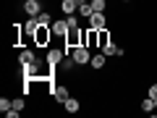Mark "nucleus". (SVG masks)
I'll use <instances>...</instances> for the list:
<instances>
[{
	"label": "nucleus",
	"instance_id": "nucleus-1",
	"mask_svg": "<svg viewBox=\"0 0 157 118\" xmlns=\"http://www.w3.org/2000/svg\"><path fill=\"white\" fill-rule=\"evenodd\" d=\"M73 61H76V66H84V63H92V58H89V50H86L84 45L73 47Z\"/></svg>",
	"mask_w": 157,
	"mask_h": 118
},
{
	"label": "nucleus",
	"instance_id": "nucleus-2",
	"mask_svg": "<svg viewBox=\"0 0 157 118\" xmlns=\"http://www.w3.org/2000/svg\"><path fill=\"white\" fill-rule=\"evenodd\" d=\"M50 37H52V29H47V26H39L37 32H34L37 45H47V42H50Z\"/></svg>",
	"mask_w": 157,
	"mask_h": 118
},
{
	"label": "nucleus",
	"instance_id": "nucleus-3",
	"mask_svg": "<svg viewBox=\"0 0 157 118\" xmlns=\"http://www.w3.org/2000/svg\"><path fill=\"white\" fill-rule=\"evenodd\" d=\"M39 3H42V0H26V3H24V8H26L29 16H39V13H42V6H39Z\"/></svg>",
	"mask_w": 157,
	"mask_h": 118
},
{
	"label": "nucleus",
	"instance_id": "nucleus-4",
	"mask_svg": "<svg viewBox=\"0 0 157 118\" xmlns=\"http://www.w3.org/2000/svg\"><path fill=\"white\" fill-rule=\"evenodd\" d=\"M89 24H92V29L100 32V29H105V16H102V13H92V16H89Z\"/></svg>",
	"mask_w": 157,
	"mask_h": 118
},
{
	"label": "nucleus",
	"instance_id": "nucleus-5",
	"mask_svg": "<svg viewBox=\"0 0 157 118\" xmlns=\"http://www.w3.org/2000/svg\"><path fill=\"white\" fill-rule=\"evenodd\" d=\"M63 61V50H47V63L50 66H60Z\"/></svg>",
	"mask_w": 157,
	"mask_h": 118
},
{
	"label": "nucleus",
	"instance_id": "nucleus-6",
	"mask_svg": "<svg viewBox=\"0 0 157 118\" xmlns=\"http://www.w3.org/2000/svg\"><path fill=\"white\" fill-rule=\"evenodd\" d=\"M68 29H71L68 21H55V24H52V34H58V37H66Z\"/></svg>",
	"mask_w": 157,
	"mask_h": 118
},
{
	"label": "nucleus",
	"instance_id": "nucleus-7",
	"mask_svg": "<svg viewBox=\"0 0 157 118\" xmlns=\"http://www.w3.org/2000/svg\"><path fill=\"white\" fill-rule=\"evenodd\" d=\"M63 108H66L68 113H78V108H81V105H78V100H76V97H68V100L63 102Z\"/></svg>",
	"mask_w": 157,
	"mask_h": 118
},
{
	"label": "nucleus",
	"instance_id": "nucleus-8",
	"mask_svg": "<svg viewBox=\"0 0 157 118\" xmlns=\"http://www.w3.org/2000/svg\"><path fill=\"white\" fill-rule=\"evenodd\" d=\"M102 53H105V55H123V50H121V47H115L113 42H107V45H102Z\"/></svg>",
	"mask_w": 157,
	"mask_h": 118
},
{
	"label": "nucleus",
	"instance_id": "nucleus-9",
	"mask_svg": "<svg viewBox=\"0 0 157 118\" xmlns=\"http://www.w3.org/2000/svg\"><path fill=\"white\" fill-rule=\"evenodd\" d=\"M18 61H21V66H26V63H34L37 58H34L32 50H21V55H18Z\"/></svg>",
	"mask_w": 157,
	"mask_h": 118
},
{
	"label": "nucleus",
	"instance_id": "nucleus-10",
	"mask_svg": "<svg viewBox=\"0 0 157 118\" xmlns=\"http://www.w3.org/2000/svg\"><path fill=\"white\" fill-rule=\"evenodd\" d=\"M52 95H55V100H60V102L68 100V89H66V87H55V89H52Z\"/></svg>",
	"mask_w": 157,
	"mask_h": 118
},
{
	"label": "nucleus",
	"instance_id": "nucleus-11",
	"mask_svg": "<svg viewBox=\"0 0 157 118\" xmlns=\"http://www.w3.org/2000/svg\"><path fill=\"white\" fill-rule=\"evenodd\" d=\"M37 29H39V24H37V16H32V18L26 21V26H24V32H26V34H34Z\"/></svg>",
	"mask_w": 157,
	"mask_h": 118
},
{
	"label": "nucleus",
	"instance_id": "nucleus-12",
	"mask_svg": "<svg viewBox=\"0 0 157 118\" xmlns=\"http://www.w3.org/2000/svg\"><path fill=\"white\" fill-rule=\"evenodd\" d=\"M60 8H63V13H68V16H71V13L76 11L78 6H76V0H63V6H60Z\"/></svg>",
	"mask_w": 157,
	"mask_h": 118
},
{
	"label": "nucleus",
	"instance_id": "nucleus-13",
	"mask_svg": "<svg viewBox=\"0 0 157 118\" xmlns=\"http://www.w3.org/2000/svg\"><path fill=\"white\" fill-rule=\"evenodd\" d=\"M105 53H100V55H94V58H92V68H102V66H105Z\"/></svg>",
	"mask_w": 157,
	"mask_h": 118
},
{
	"label": "nucleus",
	"instance_id": "nucleus-14",
	"mask_svg": "<svg viewBox=\"0 0 157 118\" xmlns=\"http://www.w3.org/2000/svg\"><path fill=\"white\" fill-rule=\"evenodd\" d=\"M78 13H81V16H86V18H89L92 13H94V8H92V3H84V6H78Z\"/></svg>",
	"mask_w": 157,
	"mask_h": 118
},
{
	"label": "nucleus",
	"instance_id": "nucleus-15",
	"mask_svg": "<svg viewBox=\"0 0 157 118\" xmlns=\"http://www.w3.org/2000/svg\"><path fill=\"white\" fill-rule=\"evenodd\" d=\"M141 110H144V113H152V110H157V108H155V100H152V97H147V100L141 102Z\"/></svg>",
	"mask_w": 157,
	"mask_h": 118
},
{
	"label": "nucleus",
	"instance_id": "nucleus-16",
	"mask_svg": "<svg viewBox=\"0 0 157 118\" xmlns=\"http://www.w3.org/2000/svg\"><path fill=\"white\" fill-rule=\"evenodd\" d=\"M37 24H39V26H47V24H50V13H47V11H42V13L37 16Z\"/></svg>",
	"mask_w": 157,
	"mask_h": 118
},
{
	"label": "nucleus",
	"instance_id": "nucleus-17",
	"mask_svg": "<svg viewBox=\"0 0 157 118\" xmlns=\"http://www.w3.org/2000/svg\"><path fill=\"white\" fill-rule=\"evenodd\" d=\"M92 8H94V13H102L107 8V3H105V0H92Z\"/></svg>",
	"mask_w": 157,
	"mask_h": 118
},
{
	"label": "nucleus",
	"instance_id": "nucleus-18",
	"mask_svg": "<svg viewBox=\"0 0 157 118\" xmlns=\"http://www.w3.org/2000/svg\"><path fill=\"white\" fill-rule=\"evenodd\" d=\"M11 108H13V100H8V97H3V100H0V110H3V113H8Z\"/></svg>",
	"mask_w": 157,
	"mask_h": 118
},
{
	"label": "nucleus",
	"instance_id": "nucleus-19",
	"mask_svg": "<svg viewBox=\"0 0 157 118\" xmlns=\"http://www.w3.org/2000/svg\"><path fill=\"white\" fill-rule=\"evenodd\" d=\"M107 42H110V39H107V34L100 29V45H107Z\"/></svg>",
	"mask_w": 157,
	"mask_h": 118
},
{
	"label": "nucleus",
	"instance_id": "nucleus-20",
	"mask_svg": "<svg viewBox=\"0 0 157 118\" xmlns=\"http://www.w3.org/2000/svg\"><path fill=\"white\" fill-rule=\"evenodd\" d=\"M149 97H152V100H157V84L149 87Z\"/></svg>",
	"mask_w": 157,
	"mask_h": 118
},
{
	"label": "nucleus",
	"instance_id": "nucleus-21",
	"mask_svg": "<svg viewBox=\"0 0 157 118\" xmlns=\"http://www.w3.org/2000/svg\"><path fill=\"white\" fill-rule=\"evenodd\" d=\"M13 108L16 110H24V100H13Z\"/></svg>",
	"mask_w": 157,
	"mask_h": 118
},
{
	"label": "nucleus",
	"instance_id": "nucleus-22",
	"mask_svg": "<svg viewBox=\"0 0 157 118\" xmlns=\"http://www.w3.org/2000/svg\"><path fill=\"white\" fill-rule=\"evenodd\" d=\"M84 3H89V0H76V6H84Z\"/></svg>",
	"mask_w": 157,
	"mask_h": 118
},
{
	"label": "nucleus",
	"instance_id": "nucleus-23",
	"mask_svg": "<svg viewBox=\"0 0 157 118\" xmlns=\"http://www.w3.org/2000/svg\"><path fill=\"white\" fill-rule=\"evenodd\" d=\"M126 3H131V0H126Z\"/></svg>",
	"mask_w": 157,
	"mask_h": 118
},
{
	"label": "nucleus",
	"instance_id": "nucleus-24",
	"mask_svg": "<svg viewBox=\"0 0 157 118\" xmlns=\"http://www.w3.org/2000/svg\"><path fill=\"white\" fill-rule=\"evenodd\" d=\"M24 3H26V0H24Z\"/></svg>",
	"mask_w": 157,
	"mask_h": 118
}]
</instances>
